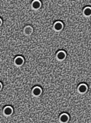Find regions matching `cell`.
<instances>
[{"mask_svg": "<svg viewBox=\"0 0 91 123\" xmlns=\"http://www.w3.org/2000/svg\"><path fill=\"white\" fill-rule=\"evenodd\" d=\"M14 63H15V65H16V66L20 67L24 64V59L22 57H21V56H18V57L16 58V59L14 60Z\"/></svg>", "mask_w": 91, "mask_h": 123, "instance_id": "6da1fadb", "label": "cell"}, {"mask_svg": "<svg viewBox=\"0 0 91 123\" xmlns=\"http://www.w3.org/2000/svg\"><path fill=\"white\" fill-rule=\"evenodd\" d=\"M78 92L80 94H85L87 92V86L85 84H81L78 86Z\"/></svg>", "mask_w": 91, "mask_h": 123, "instance_id": "7a4b0ae2", "label": "cell"}, {"mask_svg": "<svg viewBox=\"0 0 91 123\" xmlns=\"http://www.w3.org/2000/svg\"><path fill=\"white\" fill-rule=\"evenodd\" d=\"M56 58L58 61H63L64 59H65V58H66V53L64 51H60L57 53Z\"/></svg>", "mask_w": 91, "mask_h": 123, "instance_id": "3957f363", "label": "cell"}, {"mask_svg": "<svg viewBox=\"0 0 91 123\" xmlns=\"http://www.w3.org/2000/svg\"><path fill=\"white\" fill-rule=\"evenodd\" d=\"M64 28V25L62 22H57L54 23V29L56 31V32H60V31H61Z\"/></svg>", "mask_w": 91, "mask_h": 123, "instance_id": "277c9868", "label": "cell"}, {"mask_svg": "<svg viewBox=\"0 0 91 123\" xmlns=\"http://www.w3.org/2000/svg\"><path fill=\"white\" fill-rule=\"evenodd\" d=\"M12 112H13V109H12V108L10 106L5 107L4 110H3V113H4V115H6V116H10V115L12 114Z\"/></svg>", "mask_w": 91, "mask_h": 123, "instance_id": "5b68a950", "label": "cell"}, {"mask_svg": "<svg viewBox=\"0 0 91 123\" xmlns=\"http://www.w3.org/2000/svg\"><path fill=\"white\" fill-rule=\"evenodd\" d=\"M41 94V89L40 87H35L33 88L32 90V95L35 96V97H38Z\"/></svg>", "mask_w": 91, "mask_h": 123, "instance_id": "8992f818", "label": "cell"}, {"mask_svg": "<svg viewBox=\"0 0 91 123\" xmlns=\"http://www.w3.org/2000/svg\"><path fill=\"white\" fill-rule=\"evenodd\" d=\"M68 121H69V115H67V114H62L60 115V122H67Z\"/></svg>", "mask_w": 91, "mask_h": 123, "instance_id": "52a82bcc", "label": "cell"}, {"mask_svg": "<svg viewBox=\"0 0 91 123\" xmlns=\"http://www.w3.org/2000/svg\"><path fill=\"white\" fill-rule=\"evenodd\" d=\"M32 32H33V29L31 26L28 25V26L25 27V29H24V34L25 35H26V36H30Z\"/></svg>", "mask_w": 91, "mask_h": 123, "instance_id": "ba28073f", "label": "cell"}, {"mask_svg": "<svg viewBox=\"0 0 91 123\" xmlns=\"http://www.w3.org/2000/svg\"><path fill=\"white\" fill-rule=\"evenodd\" d=\"M83 13V15H84L85 17H90V15H91V9L90 7L85 8Z\"/></svg>", "mask_w": 91, "mask_h": 123, "instance_id": "9c48e42d", "label": "cell"}, {"mask_svg": "<svg viewBox=\"0 0 91 123\" xmlns=\"http://www.w3.org/2000/svg\"><path fill=\"white\" fill-rule=\"evenodd\" d=\"M32 6L33 8V9H35V10L39 9L40 7H41V2L39 1H35V2H32Z\"/></svg>", "mask_w": 91, "mask_h": 123, "instance_id": "30bf717a", "label": "cell"}, {"mask_svg": "<svg viewBox=\"0 0 91 123\" xmlns=\"http://www.w3.org/2000/svg\"><path fill=\"white\" fill-rule=\"evenodd\" d=\"M2 84H1V83H0V90H1V89H2Z\"/></svg>", "mask_w": 91, "mask_h": 123, "instance_id": "8fae6325", "label": "cell"}, {"mask_svg": "<svg viewBox=\"0 0 91 123\" xmlns=\"http://www.w3.org/2000/svg\"><path fill=\"white\" fill-rule=\"evenodd\" d=\"M2 20H1V19H0V26L2 25Z\"/></svg>", "mask_w": 91, "mask_h": 123, "instance_id": "7c38bea8", "label": "cell"}]
</instances>
